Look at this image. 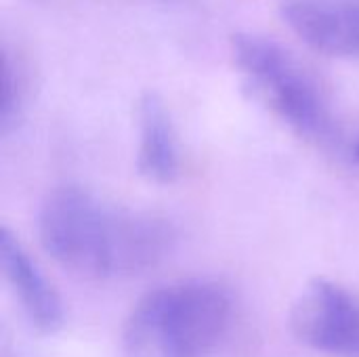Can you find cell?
I'll list each match as a JSON object with an SVG mask.
<instances>
[{"label":"cell","instance_id":"obj_1","mask_svg":"<svg viewBox=\"0 0 359 357\" xmlns=\"http://www.w3.org/2000/svg\"><path fill=\"white\" fill-rule=\"evenodd\" d=\"M42 248L63 269L86 280H120L158 265L172 242L156 215L120 208L82 187L50 191L38 215Z\"/></svg>","mask_w":359,"mask_h":357},{"label":"cell","instance_id":"obj_2","mask_svg":"<svg viewBox=\"0 0 359 357\" xmlns=\"http://www.w3.org/2000/svg\"><path fill=\"white\" fill-rule=\"evenodd\" d=\"M233 318L229 292L210 280H181L143 295L122 328L124 357H215Z\"/></svg>","mask_w":359,"mask_h":357},{"label":"cell","instance_id":"obj_3","mask_svg":"<svg viewBox=\"0 0 359 357\" xmlns=\"http://www.w3.org/2000/svg\"><path fill=\"white\" fill-rule=\"evenodd\" d=\"M238 69L255 97L290 130L313 143L334 139L337 124L330 101L301 59L278 40L242 32L231 40Z\"/></svg>","mask_w":359,"mask_h":357},{"label":"cell","instance_id":"obj_4","mask_svg":"<svg viewBox=\"0 0 359 357\" xmlns=\"http://www.w3.org/2000/svg\"><path fill=\"white\" fill-rule=\"evenodd\" d=\"M290 330L305 347L332 357H359V295L318 278L292 303Z\"/></svg>","mask_w":359,"mask_h":357},{"label":"cell","instance_id":"obj_5","mask_svg":"<svg viewBox=\"0 0 359 357\" xmlns=\"http://www.w3.org/2000/svg\"><path fill=\"white\" fill-rule=\"evenodd\" d=\"M282 15L311 48L359 57V0H284Z\"/></svg>","mask_w":359,"mask_h":357},{"label":"cell","instance_id":"obj_6","mask_svg":"<svg viewBox=\"0 0 359 357\" xmlns=\"http://www.w3.org/2000/svg\"><path fill=\"white\" fill-rule=\"evenodd\" d=\"M0 261L4 278L32 326L46 335L59 330L63 326V303L57 290L6 227L0 231Z\"/></svg>","mask_w":359,"mask_h":357},{"label":"cell","instance_id":"obj_7","mask_svg":"<svg viewBox=\"0 0 359 357\" xmlns=\"http://www.w3.org/2000/svg\"><path fill=\"white\" fill-rule=\"evenodd\" d=\"M139 124V147L137 168L154 183H172L181 170L177 133L164 101L147 93L141 97L137 107Z\"/></svg>","mask_w":359,"mask_h":357},{"label":"cell","instance_id":"obj_8","mask_svg":"<svg viewBox=\"0 0 359 357\" xmlns=\"http://www.w3.org/2000/svg\"><path fill=\"white\" fill-rule=\"evenodd\" d=\"M27 93V72L19 57L8 44L2 46V103H0V124L2 133H8L17 122L23 99Z\"/></svg>","mask_w":359,"mask_h":357},{"label":"cell","instance_id":"obj_9","mask_svg":"<svg viewBox=\"0 0 359 357\" xmlns=\"http://www.w3.org/2000/svg\"><path fill=\"white\" fill-rule=\"evenodd\" d=\"M349 154H351V160L355 162L359 166V133L355 135V139H353V143H351V149H349Z\"/></svg>","mask_w":359,"mask_h":357}]
</instances>
